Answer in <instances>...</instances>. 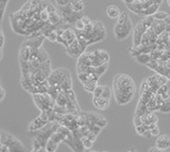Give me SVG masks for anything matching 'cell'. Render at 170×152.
<instances>
[{
  "instance_id": "1",
  "label": "cell",
  "mask_w": 170,
  "mask_h": 152,
  "mask_svg": "<svg viewBox=\"0 0 170 152\" xmlns=\"http://www.w3.org/2000/svg\"><path fill=\"white\" fill-rule=\"evenodd\" d=\"M114 97L119 104H126L133 98L135 83L129 75L117 74L114 81Z\"/></svg>"
},
{
  "instance_id": "2",
  "label": "cell",
  "mask_w": 170,
  "mask_h": 152,
  "mask_svg": "<svg viewBox=\"0 0 170 152\" xmlns=\"http://www.w3.org/2000/svg\"><path fill=\"white\" fill-rule=\"evenodd\" d=\"M58 128H59L58 122H49L47 125H45L41 129L36 131H28V134H30L28 136L30 138L39 141L43 145V147L46 148V144H47L49 138H50L52 134L58 129Z\"/></svg>"
},
{
  "instance_id": "3",
  "label": "cell",
  "mask_w": 170,
  "mask_h": 152,
  "mask_svg": "<svg viewBox=\"0 0 170 152\" xmlns=\"http://www.w3.org/2000/svg\"><path fill=\"white\" fill-rule=\"evenodd\" d=\"M71 131L67 127L59 126V128L52 134L49 138L47 144H46V151H56L59 144L61 142H64L66 137L69 135Z\"/></svg>"
},
{
  "instance_id": "4",
  "label": "cell",
  "mask_w": 170,
  "mask_h": 152,
  "mask_svg": "<svg viewBox=\"0 0 170 152\" xmlns=\"http://www.w3.org/2000/svg\"><path fill=\"white\" fill-rule=\"evenodd\" d=\"M0 141L8 146L9 151L24 150V146L22 145V143L19 141L16 137H14L13 135H11L9 133L1 132V139H0Z\"/></svg>"
},
{
  "instance_id": "5",
  "label": "cell",
  "mask_w": 170,
  "mask_h": 152,
  "mask_svg": "<svg viewBox=\"0 0 170 152\" xmlns=\"http://www.w3.org/2000/svg\"><path fill=\"white\" fill-rule=\"evenodd\" d=\"M132 28H133V23L131 21V18L123 25L117 23L114 25V36H116L117 40H125L131 34Z\"/></svg>"
},
{
  "instance_id": "6",
  "label": "cell",
  "mask_w": 170,
  "mask_h": 152,
  "mask_svg": "<svg viewBox=\"0 0 170 152\" xmlns=\"http://www.w3.org/2000/svg\"><path fill=\"white\" fill-rule=\"evenodd\" d=\"M156 147L159 151H165L170 147V136L169 135H159L156 140Z\"/></svg>"
},
{
  "instance_id": "7",
  "label": "cell",
  "mask_w": 170,
  "mask_h": 152,
  "mask_svg": "<svg viewBox=\"0 0 170 152\" xmlns=\"http://www.w3.org/2000/svg\"><path fill=\"white\" fill-rule=\"evenodd\" d=\"M45 36L44 35H42V36L40 37H37V38H30L28 40H27L25 42L22 44L24 46H27L30 47V48H41L43 42H44L45 40Z\"/></svg>"
},
{
  "instance_id": "8",
  "label": "cell",
  "mask_w": 170,
  "mask_h": 152,
  "mask_svg": "<svg viewBox=\"0 0 170 152\" xmlns=\"http://www.w3.org/2000/svg\"><path fill=\"white\" fill-rule=\"evenodd\" d=\"M49 122L45 121L44 119L42 118L41 116L37 117V119H34L33 122L30 123V125H28V131H36V130H39L41 129V128L44 127L45 125H47Z\"/></svg>"
},
{
  "instance_id": "9",
  "label": "cell",
  "mask_w": 170,
  "mask_h": 152,
  "mask_svg": "<svg viewBox=\"0 0 170 152\" xmlns=\"http://www.w3.org/2000/svg\"><path fill=\"white\" fill-rule=\"evenodd\" d=\"M92 103L98 110H106L109 106V99L103 98L102 96H99V97H94L93 96Z\"/></svg>"
},
{
  "instance_id": "10",
  "label": "cell",
  "mask_w": 170,
  "mask_h": 152,
  "mask_svg": "<svg viewBox=\"0 0 170 152\" xmlns=\"http://www.w3.org/2000/svg\"><path fill=\"white\" fill-rule=\"evenodd\" d=\"M48 21H50V23L54 25H58L60 23L62 22V15L61 13L58 12V11H54V12L50 13V15H49V20Z\"/></svg>"
},
{
  "instance_id": "11",
  "label": "cell",
  "mask_w": 170,
  "mask_h": 152,
  "mask_svg": "<svg viewBox=\"0 0 170 152\" xmlns=\"http://www.w3.org/2000/svg\"><path fill=\"white\" fill-rule=\"evenodd\" d=\"M106 13H107V16L111 17V18H117L120 14V8L116 6V5H109L106 8Z\"/></svg>"
},
{
  "instance_id": "12",
  "label": "cell",
  "mask_w": 170,
  "mask_h": 152,
  "mask_svg": "<svg viewBox=\"0 0 170 152\" xmlns=\"http://www.w3.org/2000/svg\"><path fill=\"white\" fill-rule=\"evenodd\" d=\"M62 37L64 38L65 40L68 41L69 45L73 42L74 40L77 39V35L75 34V31L72 30V28H66V30L64 31V33H63Z\"/></svg>"
},
{
  "instance_id": "13",
  "label": "cell",
  "mask_w": 170,
  "mask_h": 152,
  "mask_svg": "<svg viewBox=\"0 0 170 152\" xmlns=\"http://www.w3.org/2000/svg\"><path fill=\"white\" fill-rule=\"evenodd\" d=\"M30 56V48L27 46H21V52H19V58L21 61H28Z\"/></svg>"
},
{
  "instance_id": "14",
  "label": "cell",
  "mask_w": 170,
  "mask_h": 152,
  "mask_svg": "<svg viewBox=\"0 0 170 152\" xmlns=\"http://www.w3.org/2000/svg\"><path fill=\"white\" fill-rule=\"evenodd\" d=\"M69 5L74 11H83L84 9V4L82 0H70Z\"/></svg>"
},
{
  "instance_id": "15",
  "label": "cell",
  "mask_w": 170,
  "mask_h": 152,
  "mask_svg": "<svg viewBox=\"0 0 170 152\" xmlns=\"http://www.w3.org/2000/svg\"><path fill=\"white\" fill-rule=\"evenodd\" d=\"M95 54L96 57H98L99 59H101L104 63H108L109 61V55L105 50H96V51L93 52Z\"/></svg>"
},
{
  "instance_id": "16",
  "label": "cell",
  "mask_w": 170,
  "mask_h": 152,
  "mask_svg": "<svg viewBox=\"0 0 170 152\" xmlns=\"http://www.w3.org/2000/svg\"><path fill=\"white\" fill-rule=\"evenodd\" d=\"M159 6H160V4H158V3L151 4L148 8H147V9L144 10V14H145V16L153 15L154 13H156L158 11V9H159Z\"/></svg>"
},
{
  "instance_id": "17",
  "label": "cell",
  "mask_w": 170,
  "mask_h": 152,
  "mask_svg": "<svg viewBox=\"0 0 170 152\" xmlns=\"http://www.w3.org/2000/svg\"><path fill=\"white\" fill-rule=\"evenodd\" d=\"M9 0H0V23L2 21V18H3L5 9H6L7 3Z\"/></svg>"
},
{
  "instance_id": "18",
  "label": "cell",
  "mask_w": 170,
  "mask_h": 152,
  "mask_svg": "<svg viewBox=\"0 0 170 152\" xmlns=\"http://www.w3.org/2000/svg\"><path fill=\"white\" fill-rule=\"evenodd\" d=\"M81 140H82V143H83V146H84L85 150H86V149H90V148H92L94 141H92L91 139H89L88 137H86V136H82V137H81Z\"/></svg>"
},
{
  "instance_id": "19",
  "label": "cell",
  "mask_w": 170,
  "mask_h": 152,
  "mask_svg": "<svg viewBox=\"0 0 170 152\" xmlns=\"http://www.w3.org/2000/svg\"><path fill=\"white\" fill-rule=\"evenodd\" d=\"M117 19V23H119V25H123V23H126L130 19V16L127 12H122Z\"/></svg>"
},
{
  "instance_id": "20",
  "label": "cell",
  "mask_w": 170,
  "mask_h": 152,
  "mask_svg": "<svg viewBox=\"0 0 170 152\" xmlns=\"http://www.w3.org/2000/svg\"><path fill=\"white\" fill-rule=\"evenodd\" d=\"M136 59L139 61L140 63H148L150 60V56L146 53H142V54H140Z\"/></svg>"
},
{
  "instance_id": "21",
  "label": "cell",
  "mask_w": 170,
  "mask_h": 152,
  "mask_svg": "<svg viewBox=\"0 0 170 152\" xmlns=\"http://www.w3.org/2000/svg\"><path fill=\"white\" fill-rule=\"evenodd\" d=\"M111 88H109L107 85H103V90H102L101 96H102L103 98L109 99V98H111Z\"/></svg>"
},
{
  "instance_id": "22",
  "label": "cell",
  "mask_w": 170,
  "mask_h": 152,
  "mask_svg": "<svg viewBox=\"0 0 170 152\" xmlns=\"http://www.w3.org/2000/svg\"><path fill=\"white\" fill-rule=\"evenodd\" d=\"M168 15L166 12H164V11H157L156 13L153 14V17L155 19H158V20H164L166 18V16Z\"/></svg>"
},
{
  "instance_id": "23",
  "label": "cell",
  "mask_w": 170,
  "mask_h": 152,
  "mask_svg": "<svg viewBox=\"0 0 170 152\" xmlns=\"http://www.w3.org/2000/svg\"><path fill=\"white\" fill-rule=\"evenodd\" d=\"M159 110H160V112H162V113H169L170 112V101H164V103L160 106Z\"/></svg>"
},
{
  "instance_id": "24",
  "label": "cell",
  "mask_w": 170,
  "mask_h": 152,
  "mask_svg": "<svg viewBox=\"0 0 170 152\" xmlns=\"http://www.w3.org/2000/svg\"><path fill=\"white\" fill-rule=\"evenodd\" d=\"M57 38H58V34H57L56 31H52L47 35V39L51 42H57Z\"/></svg>"
},
{
  "instance_id": "25",
  "label": "cell",
  "mask_w": 170,
  "mask_h": 152,
  "mask_svg": "<svg viewBox=\"0 0 170 152\" xmlns=\"http://www.w3.org/2000/svg\"><path fill=\"white\" fill-rule=\"evenodd\" d=\"M49 15H50V13L48 12L46 8H44V9L41 11V13H40V18H41L42 21L46 22V21H48V20H49Z\"/></svg>"
},
{
  "instance_id": "26",
  "label": "cell",
  "mask_w": 170,
  "mask_h": 152,
  "mask_svg": "<svg viewBox=\"0 0 170 152\" xmlns=\"http://www.w3.org/2000/svg\"><path fill=\"white\" fill-rule=\"evenodd\" d=\"M102 90H103V85H97L95 88H94L92 94H93L94 97H99V96H101Z\"/></svg>"
},
{
  "instance_id": "27",
  "label": "cell",
  "mask_w": 170,
  "mask_h": 152,
  "mask_svg": "<svg viewBox=\"0 0 170 152\" xmlns=\"http://www.w3.org/2000/svg\"><path fill=\"white\" fill-rule=\"evenodd\" d=\"M88 72H81V73H77V76H78V79L81 81L82 83H84L85 81L88 80Z\"/></svg>"
},
{
  "instance_id": "28",
  "label": "cell",
  "mask_w": 170,
  "mask_h": 152,
  "mask_svg": "<svg viewBox=\"0 0 170 152\" xmlns=\"http://www.w3.org/2000/svg\"><path fill=\"white\" fill-rule=\"evenodd\" d=\"M74 27H75V28H76L77 31H83V30H84V28H85V25L83 23L81 18H80V19H77L76 21H75Z\"/></svg>"
},
{
  "instance_id": "29",
  "label": "cell",
  "mask_w": 170,
  "mask_h": 152,
  "mask_svg": "<svg viewBox=\"0 0 170 152\" xmlns=\"http://www.w3.org/2000/svg\"><path fill=\"white\" fill-rule=\"evenodd\" d=\"M147 129H146V127L143 125H140V126H136V132L138 133V135H140V136H143V134L144 132H145Z\"/></svg>"
},
{
  "instance_id": "30",
  "label": "cell",
  "mask_w": 170,
  "mask_h": 152,
  "mask_svg": "<svg viewBox=\"0 0 170 152\" xmlns=\"http://www.w3.org/2000/svg\"><path fill=\"white\" fill-rule=\"evenodd\" d=\"M69 1H70V0H55V2H56V4L58 5V6H65V5H68Z\"/></svg>"
},
{
  "instance_id": "31",
  "label": "cell",
  "mask_w": 170,
  "mask_h": 152,
  "mask_svg": "<svg viewBox=\"0 0 170 152\" xmlns=\"http://www.w3.org/2000/svg\"><path fill=\"white\" fill-rule=\"evenodd\" d=\"M150 131H151L152 136H159L160 135V129L157 127V126H156V127H154L153 129H151Z\"/></svg>"
},
{
  "instance_id": "32",
  "label": "cell",
  "mask_w": 170,
  "mask_h": 152,
  "mask_svg": "<svg viewBox=\"0 0 170 152\" xmlns=\"http://www.w3.org/2000/svg\"><path fill=\"white\" fill-rule=\"evenodd\" d=\"M46 9H47L49 13H52V12H54V11H56V8H55L54 5H52L51 3H49L47 6H46Z\"/></svg>"
},
{
  "instance_id": "33",
  "label": "cell",
  "mask_w": 170,
  "mask_h": 152,
  "mask_svg": "<svg viewBox=\"0 0 170 152\" xmlns=\"http://www.w3.org/2000/svg\"><path fill=\"white\" fill-rule=\"evenodd\" d=\"M81 20H82L83 23H84L85 25H90V23H91V20H90V18H89L88 16H86V15H83V16L81 17Z\"/></svg>"
},
{
  "instance_id": "34",
  "label": "cell",
  "mask_w": 170,
  "mask_h": 152,
  "mask_svg": "<svg viewBox=\"0 0 170 152\" xmlns=\"http://www.w3.org/2000/svg\"><path fill=\"white\" fill-rule=\"evenodd\" d=\"M163 21H164V23H165V25H170V15H167L166 18L164 19Z\"/></svg>"
},
{
  "instance_id": "35",
  "label": "cell",
  "mask_w": 170,
  "mask_h": 152,
  "mask_svg": "<svg viewBox=\"0 0 170 152\" xmlns=\"http://www.w3.org/2000/svg\"><path fill=\"white\" fill-rule=\"evenodd\" d=\"M149 151H159V149H158L157 147H156V145L154 146V147H151V148H149Z\"/></svg>"
},
{
  "instance_id": "36",
  "label": "cell",
  "mask_w": 170,
  "mask_h": 152,
  "mask_svg": "<svg viewBox=\"0 0 170 152\" xmlns=\"http://www.w3.org/2000/svg\"><path fill=\"white\" fill-rule=\"evenodd\" d=\"M162 1H163V0H153L154 3H158V4H161V3H162Z\"/></svg>"
},
{
  "instance_id": "37",
  "label": "cell",
  "mask_w": 170,
  "mask_h": 152,
  "mask_svg": "<svg viewBox=\"0 0 170 152\" xmlns=\"http://www.w3.org/2000/svg\"><path fill=\"white\" fill-rule=\"evenodd\" d=\"M123 2H125L126 4H128V3H131V2H133V0H123Z\"/></svg>"
},
{
  "instance_id": "38",
  "label": "cell",
  "mask_w": 170,
  "mask_h": 152,
  "mask_svg": "<svg viewBox=\"0 0 170 152\" xmlns=\"http://www.w3.org/2000/svg\"><path fill=\"white\" fill-rule=\"evenodd\" d=\"M3 34H2V31H1V30H0V40H1V39H3Z\"/></svg>"
},
{
  "instance_id": "39",
  "label": "cell",
  "mask_w": 170,
  "mask_h": 152,
  "mask_svg": "<svg viewBox=\"0 0 170 152\" xmlns=\"http://www.w3.org/2000/svg\"><path fill=\"white\" fill-rule=\"evenodd\" d=\"M168 37H169V39H170V31H168Z\"/></svg>"
},
{
  "instance_id": "40",
  "label": "cell",
  "mask_w": 170,
  "mask_h": 152,
  "mask_svg": "<svg viewBox=\"0 0 170 152\" xmlns=\"http://www.w3.org/2000/svg\"><path fill=\"white\" fill-rule=\"evenodd\" d=\"M168 1V4H169V6H170V0H167Z\"/></svg>"
},
{
  "instance_id": "41",
  "label": "cell",
  "mask_w": 170,
  "mask_h": 152,
  "mask_svg": "<svg viewBox=\"0 0 170 152\" xmlns=\"http://www.w3.org/2000/svg\"><path fill=\"white\" fill-rule=\"evenodd\" d=\"M134 1H142V0H134Z\"/></svg>"
},
{
  "instance_id": "42",
  "label": "cell",
  "mask_w": 170,
  "mask_h": 152,
  "mask_svg": "<svg viewBox=\"0 0 170 152\" xmlns=\"http://www.w3.org/2000/svg\"><path fill=\"white\" fill-rule=\"evenodd\" d=\"M0 59H1V52H0Z\"/></svg>"
},
{
  "instance_id": "43",
  "label": "cell",
  "mask_w": 170,
  "mask_h": 152,
  "mask_svg": "<svg viewBox=\"0 0 170 152\" xmlns=\"http://www.w3.org/2000/svg\"><path fill=\"white\" fill-rule=\"evenodd\" d=\"M0 139H1V132H0Z\"/></svg>"
}]
</instances>
